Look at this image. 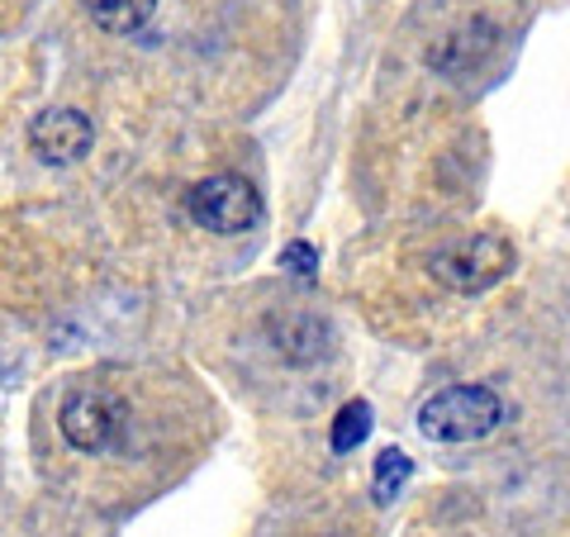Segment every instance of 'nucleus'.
I'll return each mask as SVG.
<instances>
[{
    "instance_id": "nucleus-7",
    "label": "nucleus",
    "mask_w": 570,
    "mask_h": 537,
    "mask_svg": "<svg viewBox=\"0 0 570 537\" xmlns=\"http://www.w3.org/2000/svg\"><path fill=\"white\" fill-rule=\"evenodd\" d=\"M371 433V404L366 400H347L337 409V419L328 428V447L333 452H352V447H362Z\"/></svg>"
},
{
    "instance_id": "nucleus-4",
    "label": "nucleus",
    "mask_w": 570,
    "mask_h": 537,
    "mask_svg": "<svg viewBox=\"0 0 570 537\" xmlns=\"http://www.w3.org/2000/svg\"><path fill=\"white\" fill-rule=\"evenodd\" d=\"M124 419H129V409H124V400L105 385H77V390H67L62 404H58L62 438L86 457L115 447V438L124 433Z\"/></svg>"
},
{
    "instance_id": "nucleus-8",
    "label": "nucleus",
    "mask_w": 570,
    "mask_h": 537,
    "mask_svg": "<svg viewBox=\"0 0 570 537\" xmlns=\"http://www.w3.org/2000/svg\"><path fill=\"white\" fill-rule=\"evenodd\" d=\"M409 471H414V461H409L400 447H385V452L376 457V480H371V495H376V505H390V499L400 495Z\"/></svg>"
},
{
    "instance_id": "nucleus-9",
    "label": "nucleus",
    "mask_w": 570,
    "mask_h": 537,
    "mask_svg": "<svg viewBox=\"0 0 570 537\" xmlns=\"http://www.w3.org/2000/svg\"><path fill=\"white\" fill-rule=\"evenodd\" d=\"M281 266H291L295 276H314V266H318V253H314V243H285V253H281Z\"/></svg>"
},
{
    "instance_id": "nucleus-5",
    "label": "nucleus",
    "mask_w": 570,
    "mask_h": 537,
    "mask_svg": "<svg viewBox=\"0 0 570 537\" xmlns=\"http://www.w3.org/2000/svg\"><path fill=\"white\" fill-rule=\"evenodd\" d=\"M96 143V124L86 119L81 110H43L39 119L29 124V148L43 157L48 167H71L91 153Z\"/></svg>"
},
{
    "instance_id": "nucleus-1",
    "label": "nucleus",
    "mask_w": 570,
    "mask_h": 537,
    "mask_svg": "<svg viewBox=\"0 0 570 537\" xmlns=\"http://www.w3.org/2000/svg\"><path fill=\"white\" fill-rule=\"evenodd\" d=\"M499 423H504V400L490 385H448L419 409V428L428 442H480Z\"/></svg>"
},
{
    "instance_id": "nucleus-2",
    "label": "nucleus",
    "mask_w": 570,
    "mask_h": 537,
    "mask_svg": "<svg viewBox=\"0 0 570 537\" xmlns=\"http://www.w3.org/2000/svg\"><path fill=\"white\" fill-rule=\"evenodd\" d=\"M513 272V243L504 234H466L428 257V276L456 295H480Z\"/></svg>"
},
{
    "instance_id": "nucleus-3",
    "label": "nucleus",
    "mask_w": 570,
    "mask_h": 537,
    "mask_svg": "<svg viewBox=\"0 0 570 537\" xmlns=\"http://www.w3.org/2000/svg\"><path fill=\"white\" fill-rule=\"evenodd\" d=\"M186 209H190L195 224L209 228V234H219V238L247 234V228H257L262 214H266L262 191L238 172H219V176H205L200 186H190Z\"/></svg>"
},
{
    "instance_id": "nucleus-6",
    "label": "nucleus",
    "mask_w": 570,
    "mask_h": 537,
    "mask_svg": "<svg viewBox=\"0 0 570 537\" xmlns=\"http://www.w3.org/2000/svg\"><path fill=\"white\" fill-rule=\"evenodd\" d=\"M86 10L105 33H138L157 14V0H86Z\"/></svg>"
}]
</instances>
